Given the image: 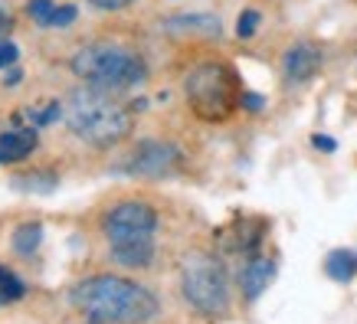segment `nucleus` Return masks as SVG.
<instances>
[{
	"instance_id": "f257e3e1",
	"label": "nucleus",
	"mask_w": 357,
	"mask_h": 324,
	"mask_svg": "<svg viewBox=\"0 0 357 324\" xmlns=\"http://www.w3.org/2000/svg\"><path fill=\"white\" fill-rule=\"evenodd\" d=\"M66 298L79 314L98 324H151L161 314V298L148 285L115 272L79 279Z\"/></svg>"
},
{
	"instance_id": "f03ea898",
	"label": "nucleus",
	"mask_w": 357,
	"mask_h": 324,
	"mask_svg": "<svg viewBox=\"0 0 357 324\" xmlns=\"http://www.w3.org/2000/svg\"><path fill=\"white\" fill-rule=\"evenodd\" d=\"M158 226L161 216L148 200H115L98 219L109 262L121 272H148L158 259Z\"/></svg>"
},
{
	"instance_id": "7ed1b4c3",
	"label": "nucleus",
	"mask_w": 357,
	"mask_h": 324,
	"mask_svg": "<svg viewBox=\"0 0 357 324\" xmlns=\"http://www.w3.org/2000/svg\"><path fill=\"white\" fill-rule=\"evenodd\" d=\"M66 128L73 138L96 151H112L135 128V108L92 86H79L66 95Z\"/></svg>"
},
{
	"instance_id": "20e7f679",
	"label": "nucleus",
	"mask_w": 357,
	"mask_h": 324,
	"mask_svg": "<svg viewBox=\"0 0 357 324\" xmlns=\"http://www.w3.org/2000/svg\"><path fill=\"white\" fill-rule=\"evenodd\" d=\"M73 76L82 79V86L102 88V92H128V88L141 86L148 79V63L138 49H131L125 43H109V40H98V43L79 46L73 59H69Z\"/></svg>"
},
{
	"instance_id": "39448f33",
	"label": "nucleus",
	"mask_w": 357,
	"mask_h": 324,
	"mask_svg": "<svg viewBox=\"0 0 357 324\" xmlns=\"http://www.w3.org/2000/svg\"><path fill=\"white\" fill-rule=\"evenodd\" d=\"M177 288H181V298L187 308L206 321H217V318L229 314L233 288H229L227 265L217 252H204V249L187 252L181 259V269H177Z\"/></svg>"
},
{
	"instance_id": "423d86ee",
	"label": "nucleus",
	"mask_w": 357,
	"mask_h": 324,
	"mask_svg": "<svg viewBox=\"0 0 357 324\" xmlns=\"http://www.w3.org/2000/svg\"><path fill=\"white\" fill-rule=\"evenodd\" d=\"M239 76L236 69L217 59L197 63L184 79V98L200 121H227L239 108Z\"/></svg>"
},
{
	"instance_id": "0eeeda50",
	"label": "nucleus",
	"mask_w": 357,
	"mask_h": 324,
	"mask_svg": "<svg viewBox=\"0 0 357 324\" xmlns=\"http://www.w3.org/2000/svg\"><path fill=\"white\" fill-rule=\"evenodd\" d=\"M184 171V151L164 138H141L121 161L112 164V173L138 177V180H167Z\"/></svg>"
},
{
	"instance_id": "6e6552de",
	"label": "nucleus",
	"mask_w": 357,
	"mask_h": 324,
	"mask_svg": "<svg viewBox=\"0 0 357 324\" xmlns=\"http://www.w3.org/2000/svg\"><path fill=\"white\" fill-rule=\"evenodd\" d=\"M321 49L308 40H298L292 43L285 53H282V82L285 86H308L314 76H318V69H321Z\"/></svg>"
},
{
	"instance_id": "1a4fd4ad",
	"label": "nucleus",
	"mask_w": 357,
	"mask_h": 324,
	"mask_svg": "<svg viewBox=\"0 0 357 324\" xmlns=\"http://www.w3.org/2000/svg\"><path fill=\"white\" fill-rule=\"evenodd\" d=\"M275 272H279V262L266 256V252H256V256H246L243 265L236 272V285H239V295H243V302L246 304H256L266 295V288L272 285L275 279Z\"/></svg>"
},
{
	"instance_id": "9d476101",
	"label": "nucleus",
	"mask_w": 357,
	"mask_h": 324,
	"mask_svg": "<svg viewBox=\"0 0 357 324\" xmlns=\"http://www.w3.org/2000/svg\"><path fill=\"white\" fill-rule=\"evenodd\" d=\"M161 30L174 40H217L223 36V23L213 13H174L161 20Z\"/></svg>"
},
{
	"instance_id": "9b49d317",
	"label": "nucleus",
	"mask_w": 357,
	"mask_h": 324,
	"mask_svg": "<svg viewBox=\"0 0 357 324\" xmlns=\"http://www.w3.org/2000/svg\"><path fill=\"white\" fill-rule=\"evenodd\" d=\"M36 125H13L0 134V164H20L36 151Z\"/></svg>"
},
{
	"instance_id": "f8f14e48",
	"label": "nucleus",
	"mask_w": 357,
	"mask_h": 324,
	"mask_svg": "<svg viewBox=\"0 0 357 324\" xmlns=\"http://www.w3.org/2000/svg\"><path fill=\"white\" fill-rule=\"evenodd\" d=\"M325 275L331 281H337V285H347V281L357 279V249H331L325 256Z\"/></svg>"
},
{
	"instance_id": "ddd939ff",
	"label": "nucleus",
	"mask_w": 357,
	"mask_h": 324,
	"mask_svg": "<svg viewBox=\"0 0 357 324\" xmlns=\"http://www.w3.org/2000/svg\"><path fill=\"white\" fill-rule=\"evenodd\" d=\"M10 187L20 194H33V196H50L59 187V177L53 171H23L10 177Z\"/></svg>"
},
{
	"instance_id": "4468645a",
	"label": "nucleus",
	"mask_w": 357,
	"mask_h": 324,
	"mask_svg": "<svg viewBox=\"0 0 357 324\" xmlns=\"http://www.w3.org/2000/svg\"><path fill=\"white\" fill-rule=\"evenodd\" d=\"M43 236L46 229L40 219H30V223H20V226L10 233V249L17 252V256H23V259H30L36 249L43 246Z\"/></svg>"
},
{
	"instance_id": "2eb2a0df",
	"label": "nucleus",
	"mask_w": 357,
	"mask_h": 324,
	"mask_svg": "<svg viewBox=\"0 0 357 324\" xmlns=\"http://www.w3.org/2000/svg\"><path fill=\"white\" fill-rule=\"evenodd\" d=\"M26 118H30V125H36V128H50V125H56V121L66 115V102H59V98H50L43 108L30 105L26 111H23Z\"/></svg>"
},
{
	"instance_id": "dca6fc26",
	"label": "nucleus",
	"mask_w": 357,
	"mask_h": 324,
	"mask_svg": "<svg viewBox=\"0 0 357 324\" xmlns=\"http://www.w3.org/2000/svg\"><path fill=\"white\" fill-rule=\"evenodd\" d=\"M23 295H26V281H23L17 272L7 269V265H0V304L20 302Z\"/></svg>"
},
{
	"instance_id": "f3484780",
	"label": "nucleus",
	"mask_w": 357,
	"mask_h": 324,
	"mask_svg": "<svg viewBox=\"0 0 357 324\" xmlns=\"http://www.w3.org/2000/svg\"><path fill=\"white\" fill-rule=\"evenodd\" d=\"M259 23H262V13L256 10V7H246V10L236 17V36L239 40H252L256 30H259Z\"/></svg>"
},
{
	"instance_id": "a211bd4d",
	"label": "nucleus",
	"mask_w": 357,
	"mask_h": 324,
	"mask_svg": "<svg viewBox=\"0 0 357 324\" xmlns=\"http://www.w3.org/2000/svg\"><path fill=\"white\" fill-rule=\"evenodd\" d=\"M26 13H30V20L36 26H50V20H53V13H56V3L53 0H30Z\"/></svg>"
},
{
	"instance_id": "6ab92c4d",
	"label": "nucleus",
	"mask_w": 357,
	"mask_h": 324,
	"mask_svg": "<svg viewBox=\"0 0 357 324\" xmlns=\"http://www.w3.org/2000/svg\"><path fill=\"white\" fill-rule=\"evenodd\" d=\"M76 17H79L76 3H59L56 13H53V20H50V26H53V30H66V26H73V23H76Z\"/></svg>"
},
{
	"instance_id": "aec40b11",
	"label": "nucleus",
	"mask_w": 357,
	"mask_h": 324,
	"mask_svg": "<svg viewBox=\"0 0 357 324\" xmlns=\"http://www.w3.org/2000/svg\"><path fill=\"white\" fill-rule=\"evenodd\" d=\"M239 108H243V111H252V115H259V111H266V98H262L259 92L243 88V95H239Z\"/></svg>"
},
{
	"instance_id": "412c9836",
	"label": "nucleus",
	"mask_w": 357,
	"mask_h": 324,
	"mask_svg": "<svg viewBox=\"0 0 357 324\" xmlns=\"http://www.w3.org/2000/svg\"><path fill=\"white\" fill-rule=\"evenodd\" d=\"M17 59H20L17 43H13V40H0V72L10 69V65H17Z\"/></svg>"
},
{
	"instance_id": "4be33fe9",
	"label": "nucleus",
	"mask_w": 357,
	"mask_h": 324,
	"mask_svg": "<svg viewBox=\"0 0 357 324\" xmlns=\"http://www.w3.org/2000/svg\"><path fill=\"white\" fill-rule=\"evenodd\" d=\"M96 10H109V13H115V10H125V7H131L135 0H89Z\"/></svg>"
},
{
	"instance_id": "5701e85b",
	"label": "nucleus",
	"mask_w": 357,
	"mask_h": 324,
	"mask_svg": "<svg viewBox=\"0 0 357 324\" xmlns=\"http://www.w3.org/2000/svg\"><path fill=\"white\" fill-rule=\"evenodd\" d=\"M312 148H314V151L335 154V151H337V141H335V138H328V134H312Z\"/></svg>"
},
{
	"instance_id": "b1692460",
	"label": "nucleus",
	"mask_w": 357,
	"mask_h": 324,
	"mask_svg": "<svg viewBox=\"0 0 357 324\" xmlns=\"http://www.w3.org/2000/svg\"><path fill=\"white\" fill-rule=\"evenodd\" d=\"M23 82V69H17V65H10V69H3V86L13 88Z\"/></svg>"
},
{
	"instance_id": "393cba45",
	"label": "nucleus",
	"mask_w": 357,
	"mask_h": 324,
	"mask_svg": "<svg viewBox=\"0 0 357 324\" xmlns=\"http://www.w3.org/2000/svg\"><path fill=\"white\" fill-rule=\"evenodd\" d=\"M10 7H7V0H0V40H3V33L10 30Z\"/></svg>"
},
{
	"instance_id": "a878e982",
	"label": "nucleus",
	"mask_w": 357,
	"mask_h": 324,
	"mask_svg": "<svg viewBox=\"0 0 357 324\" xmlns=\"http://www.w3.org/2000/svg\"><path fill=\"white\" fill-rule=\"evenodd\" d=\"M89 324H98V321H89Z\"/></svg>"
}]
</instances>
